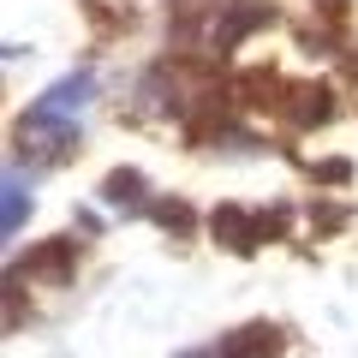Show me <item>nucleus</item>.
Listing matches in <instances>:
<instances>
[{"label":"nucleus","mask_w":358,"mask_h":358,"mask_svg":"<svg viewBox=\"0 0 358 358\" xmlns=\"http://www.w3.org/2000/svg\"><path fill=\"white\" fill-rule=\"evenodd\" d=\"M275 18H281L275 0H221L215 18H209V30H203V48H209V54H233L239 42L275 30Z\"/></svg>","instance_id":"nucleus-1"},{"label":"nucleus","mask_w":358,"mask_h":358,"mask_svg":"<svg viewBox=\"0 0 358 358\" xmlns=\"http://www.w3.org/2000/svg\"><path fill=\"white\" fill-rule=\"evenodd\" d=\"M13 150L30 155V162L42 155L48 167H60V162H72V150H78V126H72V120H60V114L30 108V114H18V126H13Z\"/></svg>","instance_id":"nucleus-2"},{"label":"nucleus","mask_w":358,"mask_h":358,"mask_svg":"<svg viewBox=\"0 0 358 358\" xmlns=\"http://www.w3.org/2000/svg\"><path fill=\"white\" fill-rule=\"evenodd\" d=\"M334 114H341V96H334L322 78H293V84H287L281 120H287L293 131H317V126H329Z\"/></svg>","instance_id":"nucleus-3"},{"label":"nucleus","mask_w":358,"mask_h":358,"mask_svg":"<svg viewBox=\"0 0 358 358\" xmlns=\"http://www.w3.org/2000/svg\"><path fill=\"white\" fill-rule=\"evenodd\" d=\"M72 268H78V245L72 239H42V245H30L24 257H13L6 275H24V281L36 275V281H48V287H66Z\"/></svg>","instance_id":"nucleus-4"},{"label":"nucleus","mask_w":358,"mask_h":358,"mask_svg":"<svg viewBox=\"0 0 358 358\" xmlns=\"http://www.w3.org/2000/svg\"><path fill=\"white\" fill-rule=\"evenodd\" d=\"M203 227H209V239H215L221 251H233V257H257V251H263L257 209H245V203H215V215H209Z\"/></svg>","instance_id":"nucleus-5"},{"label":"nucleus","mask_w":358,"mask_h":358,"mask_svg":"<svg viewBox=\"0 0 358 358\" xmlns=\"http://www.w3.org/2000/svg\"><path fill=\"white\" fill-rule=\"evenodd\" d=\"M281 96H287V78L275 66H251V72L227 78V102L233 108H275L281 114Z\"/></svg>","instance_id":"nucleus-6"},{"label":"nucleus","mask_w":358,"mask_h":358,"mask_svg":"<svg viewBox=\"0 0 358 358\" xmlns=\"http://www.w3.org/2000/svg\"><path fill=\"white\" fill-rule=\"evenodd\" d=\"M197 358H281V329L275 322H245V329H233L227 341H215Z\"/></svg>","instance_id":"nucleus-7"},{"label":"nucleus","mask_w":358,"mask_h":358,"mask_svg":"<svg viewBox=\"0 0 358 358\" xmlns=\"http://www.w3.org/2000/svg\"><path fill=\"white\" fill-rule=\"evenodd\" d=\"M90 96H96V72H90V66H78V72H66L60 84H48L30 108H42V114H60V120H66L72 108H84Z\"/></svg>","instance_id":"nucleus-8"},{"label":"nucleus","mask_w":358,"mask_h":358,"mask_svg":"<svg viewBox=\"0 0 358 358\" xmlns=\"http://www.w3.org/2000/svg\"><path fill=\"white\" fill-rule=\"evenodd\" d=\"M102 203H114V209H143L150 215V179L138 173V167H114V173L102 179Z\"/></svg>","instance_id":"nucleus-9"},{"label":"nucleus","mask_w":358,"mask_h":358,"mask_svg":"<svg viewBox=\"0 0 358 358\" xmlns=\"http://www.w3.org/2000/svg\"><path fill=\"white\" fill-rule=\"evenodd\" d=\"M150 221H155L162 233H173V239L197 233V209L185 203V197H155V203H150Z\"/></svg>","instance_id":"nucleus-10"},{"label":"nucleus","mask_w":358,"mask_h":358,"mask_svg":"<svg viewBox=\"0 0 358 358\" xmlns=\"http://www.w3.org/2000/svg\"><path fill=\"white\" fill-rule=\"evenodd\" d=\"M24 215H30V185H24V173H6V233H18L24 227Z\"/></svg>","instance_id":"nucleus-11"},{"label":"nucleus","mask_w":358,"mask_h":358,"mask_svg":"<svg viewBox=\"0 0 358 358\" xmlns=\"http://www.w3.org/2000/svg\"><path fill=\"white\" fill-rule=\"evenodd\" d=\"M257 233H263V245H268V239H287V233H293V203L257 209Z\"/></svg>","instance_id":"nucleus-12"},{"label":"nucleus","mask_w":358,"mask_h":358,"mask_svg":"<svg viewBox=\"0 0 358 358\" xmlns=\"http://www.w3.org/2000/svg\"><path fill=\"white\" fill-rule=\"evenodd\" d=\"M317 185H352V162H317Z\"/></svg>","instance_id":"nucleus-13"},{"label":"nucleus","mask_w":358,"mask_h":358,"mask_svg":"<svg viewBox=\"0 0 358 358\" xmlns=\"http://www.w3.org/2000/svg\"><path fill=\"white\" fill-rule=\"evenodd\" d=\"M310 227H317V233H341V227H346V209H334V203L322 209V203H317V209H310Z\"/></svg>","instance_id":"nucleus-14"},{"label":"nucleus","mask_w":358,"mask_h":358,"mask_svg":"<svg viewBox=\"0 0 358 358\" xmlns=\"http://www.w3.org/2000/svg\"><path fill=\"white\" fill-rule=\"evenodd\" d=\"M317 6H329V24H346V13H352V0H317Z\"/></svg>","instance_id":"nucleus-15"},{"label":"nucleus","mask_w":358,"mask_h":358,"mask_svg":"<svg viewBox=\"0 0 358 358\" xmlns=\"http://www.w3.org/2000/svg\"><path fill=\"white\" fill-rule=\"evenodd\" d=\"M352 72H358V54H352Z\"/></svg>","instance_id":"nucleus-16"}]
</instances>
